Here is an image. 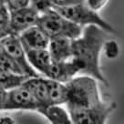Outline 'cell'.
<instances>
[{"label": "cell", "instance_id": "6da1fadb", "mask_svg": "<svg viewBox=\"0 0 124 124\" xmlns=\"http://www.w3.org/2000/svg\"><path fill=\"white\" fill-rule=\"evenodd\" d=\"M107 32L98 26L83 27L79 37L72 40V55L70 60L77 67L78 74L88 75L108 86V80L100 67V57Z\"/></svg>", "mask_w": 124, "mask_h": 124}, {"label": "cell", "instance_id": "7a4b0ae2", "mask_svg": "<svg viewBox=\"0 0 124 124\" xmlns=\"http://www.w3.org/2000/svg\"><path fill=\"white\" fill-rule=\"evenodd\" d=\"M68 111L103 112L113 111L115 103H107L101 100L98 80L94 78L83 75L73 77L66 83Z\"/></svg>", "mask_w": 124, "mask_h": 124}, {"label": "cell", "instance_id": "3957f363", "mask_svg": "<svg viewBox=\"0 0 124 124\" xmlns=\"http://www.w3.org/2000/svg\"><path fill=\"white\" fill-rule=\"evenodd\" d=\"M37 25L49 37V39L56 37L77 39L80 36L83 29L82 27L71 22L54 8L40 14Z\"/></svg>", "mask_w": 124, "mask_h": 124}, {"label": "cell", "instance_id": "277c9868", "mask_svg": "<svg viewBox=\"0 0 124 124\" xmlns=\"http://www.w3.org/2000/svg\"><path fill=\"white\" fill-rule=\"evenodd\" d=\"M53 8L71 22L82 27L89 25H95L102 28L107 33L114 32L112 26L103 19L99 15L98 11L91 9L85 2L67 7H53Z\"/></svg>", "mask_w": 124, "mask_h": 124}, {"label": "cell", "instance_id": "5b68a950", "mask_svg": "<svg viewBox=\"0 0 124 124\" xmlns=\"http://www.w3.org/2000/svg\"><path fill=\"white\" fill-rule=\"evenodd\" d=\"M0 52L4 53L10 58L27 77L40 76V74L31 67L27 60L26 50L18 35L9 34L0 39Z\"/></svg>", "mask_w": 124, "mask_h": 124}, {"label": "cell", "instance_id": "8992f818", "mask_svg": "<svg viewBox=\"0 0 124 124\" xmlns=\"http://www.w3.org/2000/svg\"><path fill=\"white\" fill-rule=\"evenodd\" d=\"M40 107L33 95L23 85L7 90L3 110H38Z\"/></svg>", "mask_w": 124, "mask_h": 124}, {"label": "cell", "instance_id": "52a82bcc", "mask_svg": "<svg viewBox=\"0 0 124 124\" xmlns=\"http://www.w3.org/2000/svg\"><path fill=\"white\" fill-rule=\"evenodd\" d=\"M39 14L30 6L9 10V24L13 34L19 35L28 27L37 25Z\"/></svg>", "mask_w": 124, "mask_h": 124}, {"label": "cell", "instance_id": "ba28073f", "mask_svg": "<svg viewBox=\"0 0 124 124\" xmlns=\"http://www.w3.org/2000/svg\"><path fill=\"white\" fill-rule=\"evenodd\" d=\"M18 37L24 47L35 49L47 48L50 39L38 25L28 27L27 29L21 32Z\"/></svg>", "mask_w": 124, "mask_h": 124}, {"label": "cell", "instance_id": "9c48e42d", "mask_svg": "<svg viewBox=\"0 0 124 124\" xmlns=\"http://www.w3.org/2000/svg\"><path fill=\"white\" fill-rule=\"evenodd\" d=\"M78 74L77 67L74 65L71 60L68 59L66 61H53L47 70L46 78L54 79L57 81L67 83L71 78Z\"/></svg>", "mask_w": 124, "mask_h": 124}, {"label": "cell", "instance_id": "30bf717a", "mask_svg": "<svg viewBox=\"0 0 124 124\" xmlns=\"http://www.w3.org/2000/svg\"><path fill=\"white\" fill-rule=\"evenodd\" d=\"M22 85L33 95V97L39 103L40 107L49 105L47 78L41 77V75L27 78Z\"/></svg>", "mask_w": 124, "mask_h": 124}, {"label": "cell", "instance_id": "8fae6325", "mask_svg": "<svg viewBox=\"0 0 124 124\" xmlns=\"http://www.w3.org/2000/svg\"><path fill=\"white\" fill-rule=\"evenodd\" d=\"M72 40L66 37H56L49 39L47 50L53 61H66L71 58Z\"/></svg>", "mask_w": 124, "mask_h": 124}, {"label": "cell", "instance_id": "7c38bea8", "mask_svg": "<svg viewBox=\"0 0 124 124\" xmlns=\"http://www.w3.org/2000/svg\"><path fill=\"white\" fill-rule=\"evenodd\" d=\"M26 50L27 60L34 70L44 77L47 73L52 62V58L47 48L35 49V48H27L24 47Z\"/></svg>", "mask_w": 124, "mask_h": 124}, {"label": "cell", "instance_id": "4fadbf2b", "mask_svg": "<svg viewBox=\"0 0 124 124\" xmlns=\"http://www.w3.org/2000/svg\"><path fill=\"white\" fill-rule=\"evenodd\" d=\"M38 112L42 114L47 120L53 124H71L70 114L61 105H46L42 106L38 109Z\"/></svg>", "mask_w": 124, "mask_h": 124}, {"label": "cell", "instance_id": "5bb4252c", "mask_svg": "<svg viewBox=\"0 0 124 124\" xmlns=\"http://www.w3.org/2000/svg\"><path fill=\"white\" fill-rule=\"evenodd\" d=\"M48 83V100L49 105L66 104L68 100V90L66 83L57 81L47 78Z\"/></svg>", "mask_w": 124, "mask_h": 124}, {"label": "cell", "instance_id": "9a60e30c", "mask_svg": "<svg viewBox=\"0 0 124 124\" xmlns=\"http://www.w3.org/2000/svg\"><path fill=\"white\" fill-rule=\"evenodd\" d=\"M27 78L25 75L16 73L0 66V88L5 90H9L15 87L22 85Z\"/></svg>", "mask_w": 124, "mask_h": 124}, {"label": "cell", "instance_id": "2e32d148", "mask_svg": "<svg viewBox=\"0 0 124 124\" xmlns=\"http://www.w3.org/2000/svg\"><path fill=\"white\" fill-rule=\"evenodd\" d=\"M9 34L13 33L11 32L9 24V9L7 7L0 11V39Z\"/></svg>", "mask_w": 124, "mask_h": 124}, {"label": "cell", "instance_id": "e0dca14e", "mask_svg": "<svg viewBox=\"0 0 124 124\" xmlns=\"http://www.w3.org/2000/svg\"><path fill=\"white\" fill-rule=\"evenodd\" d=\"M28 6L34 8L39 15L53 8L52 0H30Z\"/></svg>", "mask_w": 124, "mask_h": 124}, {"label": "cell", "instance_id": "ac0fdd59", "mask_svg": "<svg viewBox=\"0 0 124 124\" xmlns=\"http://www.w3.org/2000/svg\"><path fill=\"white\" fill-rule=\"evenodd\" d=\"M103 47L105 48V54L108 58H115L120 53V47L116 41L106 40Z\"/></svg>", "mask_w": 124, "mask_h": 124}, {"label": "cell", "instance_id": "d6986e66", "mask_svg": "<svg viewBox=\"0 0 124 124\" xmlns=\"http://www.w3.org/2000/svg\"><path fill=\"white\" fill-rule=\"evenodd\" d=\"M29 2L30 0H8L7 3V7L9 10H11V9L27 7L29 5Z\"/></svg>", "mask_w": 124, "mask_h": 124}, {"label": "cell", "instance_id": "ffe728a7", "mask_svg": "<svg viewBox=\"0 0 124 124\" xmlns=\"http://www.w3.org/2000/svg\"><path fill=\"white\" fill-rule=\"evenodd\" d=\"M107 2L108 0H85L86 4L95 11H99L100 9H101Z\"/></svg>", "mask_w": 124, "mask_h": 124}, {"label": "cell", "instance_id": "44dd1931", "mask_svg": "<svg viewBox=\"0 0 124 124\" xmlns=\"http://www.w3.org/2000/svg\"><path fill=\"white\" fill-rule=\"evenodd\" d=\"M83 2H85V0H52L53 7H67Z\"/></svg>", "mask_w": 124, "mask_h": 124}, {"label": "cell", "instance_id": "7402d4cb", "mask_svg": "<svg viewBox=\"0 0 124 124\" xmlns=\"http://www.w3.org/2000/svg\"><path fill=\"white\" fill-rule=\"evenodd\" d=\"M6 96H7V90H5V89L0 88V110L4 109Z\"/></svg>", "mask_w": 124, "mask_h": 124}, {"label": "cell", "instance_id": "603a6c76", "mask_svg": "<svg viewBox=\"0 0 124 124\" xmlns=\"http://www.w3.org/2000/svg\"><path fill=\"white\" fill-rule=\"evenodd\" d=\"M5 8H7V5L4 4V3H2V2H0V11H1L2 9H4Z\"/></svg>", "mask_w": 124, "mask_h": 124}, {"label": "cell", "instance_id": "cb8c5ba5", "mask_svg": "<svg viewBox=\"0 0 124 124\" xmlns=\"http://www.w3.org/2000/svg\"><path fill=\"white\" fill-rule=\"evenodd\" d=\"M8 0H0V2H2V3H4V4L7 5V3H8Z\"/></svg>", "mask_w": 124, "mask_h": 124}]
</instances>
